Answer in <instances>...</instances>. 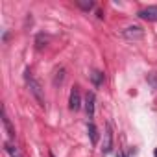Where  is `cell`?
I'll return each instance as SVG.
<instances>
[{
    "instance_id": "2",
    "label": "cell",
    "mask_w": 157,
    "mask_h": 157,
    "mask_svg": "<svg viewBox=\"0 0 157 157\" xmlns=\"http://www.w3.org/2000/svg\"><path fill=\"white\" fill-rule=\"evenodd\" d=\"M137 17L142 19V21H148V22H157V6L142 8V10L137 13Z\"/></svg>"
},
{
    "instance_id": "1",
    "label": "cell",
    "mask_w": 157,
    "mask_h": 157,
    "mask_svg": "<svg viewBox=\"0 0 157 157\" xmlns=\"http://www.w3.org/2000/svg\"><path fill=\"white\" fill-rule=\"evenodd\" d=\"M24 82H26V85H28V89H30L32 96L37 100V104L44 107V93H43V87H41V83L33 78V74H32L30 70H26V72H24Z\"/></svg>"
},
{
    "instance_id": "5",
    "label": "cell",
    "mask_w": 157,
    "mask_h": 157,
    "mask_svg": "<svg viewBox=\"0 0 157 157\" xmlns=\"http://www.w3.org/2000/svg\"><path fill=\"white\" fill-rule=\"evenodd\" d=\"M94 102H96L94 93H87V96H85V113H87V118L94 117Z\"/></svg>"
},
{
    "instance_id": "4",
    "label": "cell",
    "mask_w": 157,
    "mask_h": 157,
    "mask_svg": "<svg viewBox=\"0 0 157 157\" xmlns=\"http://www.w3.org/2000/svg\"><path fill=\"white\" fill-rule=\"evenodd\" d=\"M122 35H124L126 39H129V41H139V39H142L144 32H142V28H139V26H128V28L122 32Z\"/></svg>"
},
{
    "instance_id": "6",
    "label": "cell",
    "mask_w": 157,
    "mask_h": 157,
    "mask_svg": "<svg viewBox=\"0 0 157 157\" xmlns=\"http://www.w3.org/2000/svg\"><path fill=\"white\" fill-rule=\"evenodd\" d=\"M105 140H104V146H102V151L104 153H109L111 151V148H113V131H111V126H107V129H105Z\"/></svg>"
},
{
    "instance_id": "12",
    "label": "cell",
    "mask_w": 157,
    "mask_h": 157,
    "mask_svg": "<svg viewBox=\"0 0 157 157\" xmlns=\"http://www.w3.org/2000/svg\"><path fill=\"white\" fill-rule=\"evenodd\" d=\"M56 74H57V76H56V80H54V85H57V83H61V82H63V74H65V70H63V68H59Z\"/></svg>"
},
{
    "instance_id": "14",
    "label": "cell",
    "mask_w": 157,
    "mask_h": 157,
    "mask_svg": "<svg viewBox=\"0 0 157 157\" xmlns=\"http://www.w3.org/2000/svg\"><path fill=\"white\" fill-rule=\"evenodd\" d=\"M117 157H126V155H124L122 151H118V155H117Z\"/></svg>"
},
{
    "instance_id": "15",
    "label": "cell",
    "mask_w": 157,
    "mask_h": 157,
    "mask_svg": "<svg viewBox=\"0 0 157 157\" xmlns=\"http://www.w3.org/2000/svg\"><path fill=\"white\" fill-rule=\"evenodd\" d=\"M153 155H155V157H157V148H155V151H153Z\"/></svg>"
},
{
    "instance_id": "10",
    "label": "cell",
    "mask_w": 157,
    "mask_h": 157,
    "mask_svg": "<svg viewBox=\"0 0 157 157\" xmlns=\"http://www.w3.org/2000/svg\"><path fill=\"white\" fill-rule=\"evenodd\" d=\"M4 148H6V151H8V153H10L11 157H21V153H19V150H17V148H15L13 144H10V142H6V144H4Z\"/></svg>"
},
{
    "instance_id": "11",
    "label": "cell",
    "mask_w": 157,
    "mask_h": 157,
    "mask_svg": "<svg viewBox=\"0 0 157 157\" xmlns=\"http://www.w3.org/2000/svg\"><path fill=\"white\" fill-rule=\"evenodd\" d=\"M78 6H80L82 10H85V11H89V10H93L94 8V4L91 2V0H89V2H87V0H78V2H76Z\"/></svg>"
},
{
    "instance_id": "8",
    "label": "cell",
    "mask_w": 157,
    "mask_h": 157,
    "mask_svg": "<svg viewBox=\"0 0 157 157\" xmlns=\"http://www.w3.org/2000/svg\"><path fill=\"white\" fill-rule=\"evenodd\" d=\"M87 133H89L91 142H93V144H96V142H98V129H96V126H94L93 122H89V124H87Z\"/></svg>"
},
{
    "instance_id": "9",
    "label": "cell",
    "mask_w": 157,
    "mask_h": 157,
    "mask_svg": "<svg viewBox=\"0 0 157 157\" xmlns=\"http://www.w3.org/2000/svg\"><path fill=\"white\" fill-rule=\"evenodd\" d=\"M89 76H91V80H93V83H94L96 87L104 83V74H102L100 70H93V72H91Z\"/></svg>"
},
{
    "instance_id": "13",
    "label": "cell",
    "mask_w": 157,
    "mask_h": 157,
    "mask_svg": "<svg viewBox=\"0 0 157 157\" xmlns=\"http://www.w3.org/2000/svg\"><path fill=\"white\" fill-rule=\"evenodd\" d=\"M148 82H150V83H151V85L157 89V74H151V76L148 78Z\"/></svg>"
},
{
    "instance_id": "7",
    "label": "cell",
    "mask_w": 157,
    "mask_h": 157,
    "mask_svg": "<svg viewBox=\"0 0 157 157\" xmlns=\"http://www.w3.org/2000/svg\"><path fill=\"white\" fill-rule=\"evenodd\" d=\"M2 124H4V128H6V131H8L10 139H15V129H13V126H11V122H10V118H8V115H6V109L2 111Z\"/></svg>"
},
{
    "instance_id": "3",
    "label": "cell",
    "mask_w": 157,
    "mask_h": 157,
    "mask_svg": "<svg viewBox=\"0 0 157 157\" xmlns=\"http://www.w3.org/2000/svg\"><path fill=\"white\" fill-rule=\"evenodd\" d=\"M82 107V96H80V89L72 87L70 91V98H68V109L70 111H78Z\"/></svg>"
}]
</instances>
